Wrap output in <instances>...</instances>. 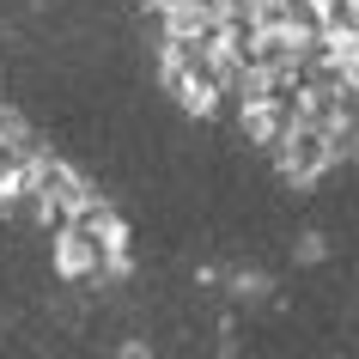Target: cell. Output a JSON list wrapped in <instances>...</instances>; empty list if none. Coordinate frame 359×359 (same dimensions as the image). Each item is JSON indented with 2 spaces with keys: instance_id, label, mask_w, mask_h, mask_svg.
Segmentation results:
<instances>
[{
  "instance_id": "6da1fadb",
  "label": "cell",
  "mask_w": 359,
  "mask_h": 359,
  "mask_svg": "<svg viewBox=\"0 0 359 359\" xmlns=\"http://www.w3.org/2000/svg\"><path fill=\"white\" fill-rule=\"evenodd\" d=\"M97 268H104L97 244H92L79 226H61V231H55V274H61L67 286H79V280H97Z\"/></svg>"
}]
</instances>
